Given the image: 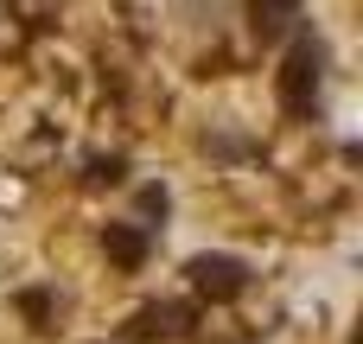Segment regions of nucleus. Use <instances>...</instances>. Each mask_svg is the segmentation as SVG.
I'll return each mask as SVG.
<instances>
[{
    "mask_svg": "<svg viewBox=\"0 0 363 344\" xmlns=\"http://www.w3.org/2000/svg\"><path fill=\"white\" fill-rule=\"evenodd\" d=\"M166 204H172L166 185H147V192H140V211H147V217H166Z\"/></svg>",
    "mask_w": 363,
    "mask_h": 344,
    "instance_id": "6e6552de",
    "label": "nucleus"
},
{
    "mask_svg": "<svg viewBox=\"0 0 363 344\" xmlns=\"http://www.w3.org/2000/svg\"><path fill=\"white\" fill-rule=\"evenodd\" d=\"M300 19V0H249V32L255 38H287Z\"/></svg>",
    "mask_w": 363,
    "mask_h": 344,
    "instance_id": "39448f33",
    "label": "nucleus"
},
{
    "mask_svg": "<svg viewBox=\"0 0 363 344\" xmlns=\"http://www.w3.org/2000/svg\"><path fill=\"white\" fill-rule=\"evenodd\" d=\"M19 306H26V319H32L38 332H45V319H51V294H26Z\"/></svg>",
    "mask_w": 363,
    "mask_h": 344,
    "instance_id": "0eeeda50",
    "label": "nucleus"
},
{
    "mask_svg": "<svg viewBox=\"0 0 363 344\" xmlns=\"http://www.w3.org/2000/svg\"><path fill=\"white\" fill-rule=\"evenodd\" d=\"M185 274H191V287H198L204 300H217V306H223V300H236V294L249 287V268H242L236 255H191V262H185Z\"/></svg>",
    "mask_w": 363,
    "mask_h": 344,
    "instance_id": "f03ea898",
    "label": "nucleus"
},
{
    "mask_svg": "<svg viewBox=\"0 0 363 344\" xmlns=\"http://www.w3.org/2000/svg\"><path fill=\"white\" fill-rule=\"evenodd\" d=\"M102 249H108L115 268H140L153 243H147V223H108V230H102Z\"/></svg>",
    "mask_w": 363,
    "mask_h": 344,
    "instance_id": "20e7f679",
    "label": "nucleus"
},
{
    "mask_svg": "<svg viewBox=\"0 0 363 344\" xmlns=\"http://www.w3.org/2000/svg\"><path fill=\"white\" fill-rule=\"evenodd\" d=\"M319 83H325V38L319 32H294L287 64H281V109L287 115H313L319 109Z\"/></svg>",
    "mask_w": 363,
    "mask_h": 344,
    "instance_id": "f257e3e1",
    "label": "nucleus"
},
{
    "mask_svg": "<svg viewBox=\"0 0 363 344\" xmlns=\"http://www.w3.org/2000/svg\"><path fill=\"white\" fill-rule=\"evenodd\" d=\"M191 332V306H179V300H153V306H140L128 326H121V344H153V338H185Z\"/></svg>",
    "mask_w": 363,
    "mask_h": 344,
    "instance_id": "7ed1b4c3",
    "label": "nucleus"
},
{
    "mask_svg": "<svg viewBox=\"0 0 363 344\" xmlns=\"http://www.w3.org/2000/svg\"><path fill=\"white\" fill-rule=\"evenodd\" d=\"M121 172H128V160H121V153H108V160L96 153V160L83 166V185H96V192H102V185H121Z\"/></svg>",
    "mask_w": 363,
    "mask_h": 344,
    "instance_id": "423d86ee",
    "label": "nucleus"
}]
</instances>
